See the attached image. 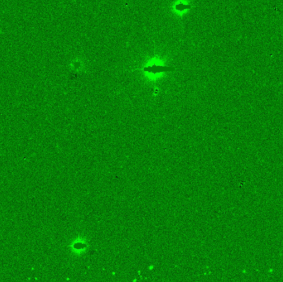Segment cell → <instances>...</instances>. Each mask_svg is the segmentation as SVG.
<instances>
[{"label": "cell", "instance_id": "6da1fadb", "mask_svg": "<svg viewBox=\"0 0 283 282\" xmlns=\"http://www.w3.org/2000/svg\"><path fill=\"white\" fill-rule=\"evenodd\" d=\"M144 70L146 72L158 73L164 72V71H172V70H174V68L154 65V66H151V67L144 68Z\"/></svg>", "mask_w": 283, "mask_h": 282}, {"label": "cell", "instance_id": "7a4b0ae2", "mask_svg": "<svg viewBox=\"0 0 283 282\" xmlns=\"http://www.w3.org/2000/svg\"><path fill=\"white\" fill-rule=\"evenodd\" d=\"M190 7H191V6H190V5L179 4V5H177V9L184 10V9H187V8H190Z\"/></svg>", "mask_w": 283, "mask_h": 282}]
</instances>
